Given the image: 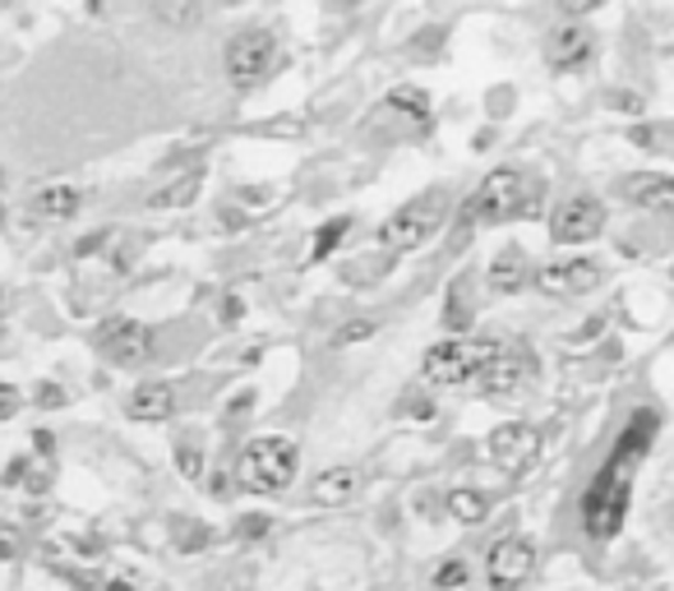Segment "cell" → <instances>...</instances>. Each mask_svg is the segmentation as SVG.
<instances>
[{
	"instance_id": "obj_1",
	"label": "cell",
	"mask_w": 674,
	"mask_h": 591,
	"mask_svg": "<svg viewBox=\"0 0 674 591\" xmlns=\"http://www.w3.org/2000/svg\"><path fill=\"white\" fill-rule=\"evenodd\" d=\"M656 430H661L656 411H638L633 421L619 430L610 457L596 467L587 495H582V527H587V536H596V541L619 536L628 503H633V476L647 463L651 444H656Z\"/></svg>"
},
{
	"instance_id": "obj_2",
	"label": "cell",
	"mask_w": 674,
	"mask_h": 591,
	"mask_svg": "<svg viewBox=\"0 0 674 591\" xmlns=\"http://www.w3.org/2000/svg\"><path fill=\"white\" fill-rule=\"evenodd\" d=\"M499 352L504 346L494 338H448L425 352L420 375L425 384H439V388H467V384H481V375Z\"/></svg>"
},
{
	"instance_id": "obj_3",
	"label": "cell",
	"mask_w": 674,
	"mask_h": 591,
	"mask_svg": "<svg viewBox=\"0 0 674 591\" xmlns=\"http://www.w3.org/2000/svg\"><path fill=\"white\" fill-rule=\"evenodd\" d=\"M301 453L287 434H263V440H250L236 457V480L240 490L250 495H282L287 480L296 476Z\"/></svg>"
},
{
	"instance_id": "obj_4",
	"label": "cell",
	"mask_w": 674,
	"mask_h": 591,
	"mask_svg": "<svg viewBox=\"0 0 674 591\" xmlns=\"http://www.w3.org/2000/svg\"><path fill=\"white\" fill-rule=\"evenodd\" d=\"M531 204H536V185L518 167H499L481 181L476 194H471L467 217L471 223H485V227H499V223H513L518 213H527Z\"/></svg>"
},
{
	"instance_id": "obj_5",
	"label": "cell",
	"mask_w": 674,
	"mask_h": 591,
	"mask_svg": "<svg viewBox=\"0 0 674 591\" xmlns=\"http://www.w3.org/2000/svg\"><path fill=\"white\" fill-rule=\"evenodd\" d=\"M443 217H448V190H425L379 227V246L393 250V254H407V250L425 246V240L443 227Z\"/></svg>"
},
{
	"instance_id": "obj_6",
	"label": "cell",
	"mask_w": 674,
	"mask_h": 591,
	"mask_svg": "<svg viewBox=\"0 0 674 591\" xmlns=\"http://www.w3.org/2000/svg\"><path fill=\"white\" fill-rule=\"evenodd\" d=\"M605 231V208L592 200V194H573L554 208L550 217V240L554 246H587Z\"/></svg>"
},
{
	"instance_id": "obj_7",
	"label": "cell",
	"mask_w": 674,
	"mask_h": 591,
	"mask_svg": "<svg viewBox=\"0 0 674 591\" xmlns=\"http://www.w3.org/2000/svg\"><path fill=\"white\" fill-rule=\"evenodd\" d=\"M485 448H490V463L499 471L523 476L536 463V453H541V430L527 425V421H508V425H499L490 434Z\"/></svg>"
},
{
	"instance_id": "obj_8",
	"label": "cell",
	"mask_w": 674,
	"mask_h": 591,
	"mask_svg": "<svg viewBox=\"0 0 674 591\" xmlns=\"http://www.w3.org/2000/svg\"><path fill=\"white\" fill-rule=\"evenodd\" d=\"M536 568V545L527 536H504L494 541V550L485 555V578L494 591H518Z\"/></svg>"
},
{
	"instance_id": "obj_9",
	"label": "cell",
	"mask_w": 674,
	"mask_h": 591,
	"mask_svg": "<svg viewBox=\"0 0 674 591\" xmlns=\"http://www.w3.org/2000/svg\"><path fill=\"white\" fill-rule=\"evenodd\" d=\"M268 65H273V33L268 29H240L227 42V75L236 89H250Z\"/></svg>"
},
{
	"instance_id": "obj_10",
	"label": "cell",
	"mask_w": 674,
	"mask_h": 591,
	"mask_svg": "<svg viewBox=\"0 0 674 591\" xmlns=\"http://www.w3.org/2000/svg\"><path fill=\"white\" fill-rule=\"evenodd\" d=\"M600 277H605V273H600L596 259H554V264H546V269L531 273L536 292H541V296H554V300H569V296L592 292Z\"/></svg>"
},
{
	"instance_id": "obj_11",
	"label": "cell",
	"mask_w": 674,
	"mask_h": 591,
	"mask_svg": "<svg viewBox=\"0 0 674 591\" xmlns=\"http://www.w3.org/2000/svg\"><path fill=\"white\" fill-rule=\"evenodd\" d=\"M102 346H106V356L116 361V365H130V370H139L153 361V328H144L139 319H111L102 328Z\"/></svg>"
},
{
	"instance_id": "obj_12",
	"label": "cell",
	"mask_w": 674,
	"mask_h": 591,
	"mask_svg": "<svg viewBox=\"0 0 674 591\" xmlns=\"http://www.w3.org/2000/svg\"><path fill=\"white\" fill-rule=\"evenodd\" d=\"M546 60H550V70H559V75L587 70V65L596 60V33H592L587 24H564V29H554L550 42H546Z\"/></svg>"
},
{
	"instance_id": "obj_13",
	"label": "cell",
	"mask_w": 674,
	"mask_h": 591,
	"mask_svg": "<svg viewBox=\"0 0 674 591\" xmlns=\"http://www.w3.org/2000/svg\"><path fill=\"white\" fill-rule=\"evenodd\" d=\"M619 194L633 208L674 217V177H661V171H633V177L619 181Z\"/></svg>"
},
{
	"instance_id": "obj_14",
	"label": "cell",
	"mask_w": 674,
	"mask_h": 591,
	"mask_svg": "<svg viewBox=\"0 0 674 591\" xmlns=\"http://www.w3.org/2000/svg\"><path fill=\"white\" fill-rule=\"evenodd\" d=\"M361 490H366V471L361 467H328V471L314 476L310 499L324 503V509H337V503H351Z\"/></svg>"
},
{
	"instance_id": "obj_15",
	"label": "cell",
	"mask_w": 674,
	"mask_h": 591,
	"mask_svg": "<svg viewBox=\"0 0 674 591\" xmlns=\"http://www.w3.org/2000/svg\"><path fill=\"white\" fill-rule=\"evenodd\" d=\"M125 411H130V421H148V425L171 421V411H176V388L162 384V379H148V384H139V388L130 393Z\"/></svg>"
},
{
	"instance_id": "obj_16",
	"label": "cell",
	"mask_w": 674,
	"mask_h": 591,
	"mask_svg": "<svg viewBox=\"0 0 674 591\" xmlns=\"http://www.w3.org/2000/svg\"><path fill=\"white\" fill-rule=\"evenodd\" d=\"M531 282V269H527V254L518 246H508L494 254V264H490V287L499 292V296H518L523 287Z\"/></svg>"
},
{
	"instance_id": "obj_17",
	"label": "cell",
	"mask_w": 674,
	"mask_h": 591,
	"mask_svg": "<svg viewBox=\"0 0 674 591\" xmlns=\"http://www.w3.org/2000/svg\"><path fill=\"white\" fill-rule=\"evenodd\" d=\"M527 370H531V361L527 356H518V352H499L490 361V370L481 375V388L485 393H513L523 379H527Z\"/></svg>"
},
{
	"instance_id": "obj_18",
	"label": "cell",
	"mask_w": 674,
	"mask_h": 591,
	"mask_svg": "<svg viewBox=\"0 0 674 591\" xmlns=\"http://www.w3.org/2000/svg\"><path fill=\"white\" fill-rule=\"evenodd\" d=\"M448 513H453L462 527H481V522L490 518V495L485 490H471V486L448 490Z\"/></svg>"
},
{
	"instance_id": "obj_19",
	"label": "cell",
	"mask_w": 674,
	"mask_h": 591,
	"mask_svg": "<svg viewBox=\"0 0 674 591\" xmlns=\"http://www.w3.org/2000/svg\"><path fill=\"white\" fill-rule=\"evenodd\" d=\"M33 208L42 213V217H52V223H70V217L79 213V190L75 185H47L33 200Z\"/></svg>"
},
{
	"instance_id": "obj_20",
	"label": "cell",
	"mask_w": 674,
	"mask_h": 591,
	"mask_svg": "<svg viewBox=\"0 0 674 591\" xmlns=\"http://www.w3.org/2000/svg\"><path fill=\"white\" fill-rule=\"evenodd\" d=\"M628 139L647 152H656V158H674V121H642L628 129Z\"/></svg>"
},
{
	"instance_id": "obj_21",
	"label": "cell",
	"mask_w": 674,
	"mask_h": 591,
	"mask_svg": "<svg viewBox=\"0 0 674 591\" xmlns=\"http://www.w3.org/2000/svg\"><path fill=\"white\" fill-rule=\"evenodd\" d=\"M199 171H190V177H181V181H171V185H162V190H153L148 194V208H181V204H190L194 194H199Z\"/></svg>"
},
{
	"instance_id": "obj_22",
	"label": "cell",
	"mask_w": 674,
	"mask_h": 591,
	"mask_svg": "<svg viewBox=\"0 0 674 591\" xmlns=\"http://www.w3.org/2000/svg\"><path fill=\"white\" fill-rule=\"evenodd\" d=\"M389 102L397 106V112H407L412 121H430V93H425V89H416V83H402V89H393L389 93Z\"/></svg>"
},
{
	"instance_id": "obj_23",
	"label": "cell",
	"mask_w": 674,
	"mask_h": 591,
	"mask_svg": "<svg viewBox=\"0 0 674 591\" xmlns=\"http://www.w3.org/2000/svg\"><path fill=\"white\" fill-rule=\"evenodd\" d=\"M351 231V217H333V223L314 236V250H310V264H319V259H328L337 246H342V236Z\"/></svg>"
},
{
	"instance_id": "obj_24",
	"label": "cell",
	"mask_w": 674,
	"mask_h": 591,
	"mask_svg": "<svg viewBox=\"0 0 674 591\" xmlns=\"http://www.w3.org/2000/svg\"><path fill=\"white\" fill-rule=\"evenodd\" d=\"M462 582H467V564H462V559H448V564L439 568V573H435V587H439V591L462 587Z\"/></svg>"
},
{
	"instance_id": "obj_25",
	"label": "cell",
	"mask_w": 674,
	"mask_h": 591,
	"mask_svg": "<svg viewBox=\"0 0 674 591\" xmlns=\"http://www.w3.org/2000/svg\"><path fill=\"white\" fill-rule=\"evenodd\" d=\"M19 407H24V393H19L14 384H0V421H14Z\"/></svg>"
},
{
	"instance_id": "obj_26",
	"label": "cell",
	"mask_w": 674,
	"mask_h": 591,
	"mask_svg": "<svg viewBox=\"0 0 674 591\" xmlns=\"http://www.w3.org/2000/svg\"><path fill=\"white\" fill-rule=\"evenodd\" d=\"M374 319H356V323H347L342 333H337V346H347V342H366V338H374Z\"/></svg>"
},
{
	"instance_id": "obj_27",
	"label": "cell",
	"mask_w": 674,
	"mask_h": 591,
	"mask_svg": "<svg viewBox=\"0 0 674 591\" xmlns=\"http://www.w3.org/2000/svg\"><path fill=\"white\" fill-rule=\"evenodd\" d=\"M176 463H181L186 476H204V463H199V444H186V448H176Z\"/></svg>"
},
{
	"instance_id": "obj_28",
	"label": "cell",
	"mask_w": 674,
	"mask_h": 591,
	"mask_svg": "<svg viewBox=\"0 0 674 591\" xmlns=\"http://www.w3.org/2000/svg\"><path fill=\"white\" fill-rule=\"evenodd\" d=\"M559 5H564V14L582 19V14H596L600 5H610V0H559Z\"/></svg>"
},
{
	"instance_id": "obj_29",
	"label": "cell",
	"mask_w": 674,
	"mask_h": 591,
	"mask_svg": "<svg viewBox=\"0 0 674 591\" xmlns=\"http://www.w3.org/2000/svg\"><path fill=\"white\" fill-rule=\"evenodd\" d=\"M37 402H42V407H60L65 398H60V388H56V384H37Z\"/></svg>"
},
{
	"instance_id": "obj_30",
	"label": "cell",
	"mask_w": 674,
	"mask_h": 591,
	"mask_svg": "<svg viewBox=\"0 0 674 591\" xmlns=\"http://www.w3.org/2000/svg\"><path fill=\"white\" fill-rule=\"evenodd\" d=\"M268 532V518H245L240 522V536H263Z\"/></svg>"
},
{
	"instance_id": "obj_31",
	"label": "cell",
	"mask_w": 674,
	"mask_h": 591,
	"mask_svg": "<svg viewBox=\"0 0 674 591\" xmlns=\"http://www.w3.org/2000/svg\"><path fill=\"white\" fill-rule=\"evenodd\" d=\"M407 411L416 416V421H430V416H435V407L425 402V398H412V402H407Z\"/></svg>"
},
{
	"instance_id": "obj_32",
	"label": "cell",
	"mask_w": 674,
	"mask_h": 591,
	"mask_svg": "<svg viewBox=\"0 0 674 591\" xmlns=\"http://www.w3.org/2000/svg\"><path fill=\"white\" fill-rule=\"evenodd\" d=\"M14 550H19L14 532H0V559H14Z\"/></svg>"
},
{
	"instance_id": "obj_33",
	"label": "cell",
	"mask_w": 674,
	"mask_h": 591,
	"mask_svg": "<svg viewBox=\"0 0 674 591\" xmlns=\"http://www.w3.org/2000/svg\"><path fill=\"white\" fill-rule=\"evenodd\" d=\"M106 591H134L130 582H106Z\"/></svg>"
},
{
	"instance_id": "obj_34",
	"label": "cell",
	"mask_w": 674,
	"mask_h": 591,
	"mask_svg": "<svg viewBox=\"0 0 674 591\" xmlns=\"http://www.w3.org/2000/svg\"><path fill=\"white\" fill-rule=\"evenodd\" d=\"M342 5H356V0H342Z\"/></svg>"
},
{
	"instance_id": "obj_35",
	"label": "cell",
	"mask_w": 674,
	"mask_h": 591,
	"mask_svg": "<svg viewBox=\"0 0 674 591\" xmlns=\"http://www.w3.org/2000/svg\"><path fill=\"white\" fill-rule=\"evenodd\" d=\"M227 5H240V0H227Z\"/></svg>"
},
{
	"instance_id": "obj_36",
	"label": "cell",
	"mask_w": 674,
	"mask_h": 591,
	"mask_svg": "<svg viewBox=\"0 0 674 591\" xmlns=\"http://www.w3.org/2000/svg\"><path fill=\"white\" fill-rule=\"evenodd\" d=\"M0 217H5V213H0Z\"/></svg>"
},
{
	"instance_id": "obj_37",
	"label": "cell",
	"mask_w": 674,
	"mask_h": 591,
	"mask_svg": "<svg viewBox=\"0 0 674 591\" xmlns=\"http://www.w3.org/2000/svg\"><path fill=\"white\" fill-rule=\"evenodd\" d=\"M577 591H582V587H577Z\"/></svg>"
}]
</instances>
